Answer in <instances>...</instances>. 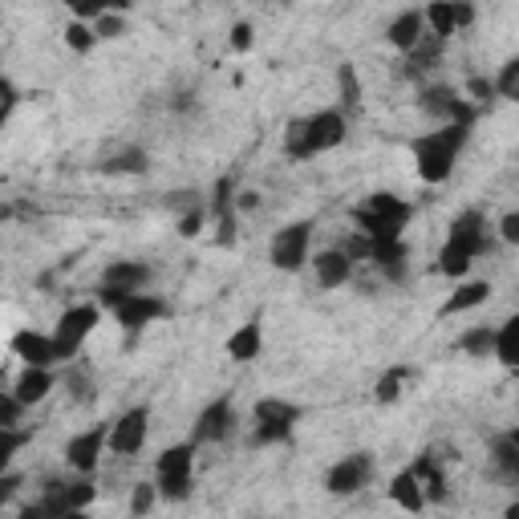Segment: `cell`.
I'll return each mask as SVG.
<instances>
[{
	"label": "cell",
	"mask_w": 519,
	"mask_h": 519,
	"mask_svg": "<svg viewBox=\"0 0 519 519\" xmlns=\"http://www.w3.org/2000/svg\"><path fill=\"white\" fill-rule=\"evenodd\" d=\"M471 142V126H438V130H426L422 138L410 142L414 151V171L422 183H447L455 175V163L463 159Z\"/></svg>",
	"instance_id": "obj_1"
},
{
	"label": "cell",
	"mask_w": 519,
	"mask_h": 519,
	"mask_svg": "<svg viewBox=\"0 0 519 519\" xmlns=\"http://www.w3.org/2000/svg\"><path fill=\"white\" fill-rule=\"evenodd\" d=\"M491 248V224L479 207H467L463 215H455V224L447 232V244L438 252V272L451 276V280H463L471 272V264Z\"/></svg>",
	"instance_id": "obj_2"
},
{
	"label": "cell",
	"mask_w": 519,
	"mask_h": 519,
	"mask_svg": "<svg viewBox=\"0 0 519 519\" xmlns=\"http://www.w3.org/2000/svg\"><path fill=\"white\" fill-rule=\"evenodd\" d=\"M349 134V118L337 110V106H325L309 118H296L284 134V155L305 163V159H317L325 151H333V146H341Z\"/></svg>",
	"instance_id": "obj_3"
},
{
	"label": "cell",
	"mask_w": 519,
	"mask_h": 519,
	"mask_svg": "<svg viewBox=\"0 0 519 519\" xmlns=\"http://www.w3.org/2000/svg\"><path fill=\"white\" fill-rule=\"evenodd\" d=\"M414 207L390 191H374L361 207H353V224H357V236L365 240H402L406 224H410Z\"/></svg>",
	"instance_id": "obj_4"
},
{
	"label": "cell",
	"mask_w": 519,
	"mask_h": 519,
	"mask_svg": "<svg viewBox=\"0 0 519 519\" xmlns=\"http://www.w3.org/2000/svg\"><path fill=\"white\" fill-rule=\"evenodd\" d=\"M110 309L118 317V325L126 333H142L146 325H155L163 317H171V305L155 292H114V288H102L98 292V309Z\"/></svg>",
	"instance_id": "obj_5"
},
{
	"label": "cell",
	"mask_w": 519,
	"mask_h": 519,
	"mask_svg": "<svg viewBox=\"0 0 519 519\" xmlns=\"http://www.w3.org/2000/svg\"><path fill=\"white\" fill-rule=\"evenodd\" d=\"M195 487V447L191 442H175L155 459V491L167 503H183Z\"/></svg>",
	"instance_id": "obj_6"
},
{
	"label": "cell",
	"mask_w": 519,
	"mask_h": 519,
	"mask_svg": "<svg viewBox=\"0 0 519 519\" xmlns=\"http://www.w3.org/2000/svg\"><path fill=\"white\" fill-rule=\"evenodd\" d=\"M296 422H301V406L284 398H260L252 410V442L256 447H280L292 438Z\"/></svg>",
	"instance_id": "obj_7"
},
{
	"label": "cell",
	"mask_w": 519,
	"mask_h": 519,
	"mask_svg": "<svg viewBox=\"0 0 519 519\" xmlns=\"http://www.w3.org/2000/svg\"><path fill=\"white\" fill-rule=\"evenodd\" d=\"M98 321H102V309H98V305H73V309H65V313L57 317V329L49 333L53 353H57V365H69L73 357L82 353V345H86V337L98 329Z\"/></svg>",
	"instance_id": "obj_8"
},
{
	"label": "cell",
	"mask_w": 519,
	"mask_h": 519,
	"mask_svg": "<svg viewBox=\"0 0 519 519\" xmlns=\"http://www.w3.org/2000/svg\"><path fill=\"white\" fill-rule=\"evenodd\" d=\"M268 260L276 272H301L313 260V219H296L272 236Z\"/></svg>",
	"instance_id": "obj_9"
},
{
	"label": "cell",
	"mask_w": 519,
	"mask_h": 519,
	"mask_svg": "<svg viewBox=\"0 0 519 519\" xmlns=\"http://www.w3.org/2000/svg\"><path fill=\"white\" fill-rule=\"evenodd\" d=\"M374 471H378L374 455H369V451H353V455L337 459V463L325 471V491L337 495V499H349V495H357V491L369 487Z\"/></svg>",
	"instance_id": "obj_10"
},
{
	"label": "cell",
	"mask_w": 519,
	"mask_h": 519,
	"mask_svg": "<svg viewBox=\"0 0 519 519\" xmlns=\"http://www.w3.org/2000/svg\"><path fill=\"white\" fill-rule=\"evenodd\" d=\"M146 438H151V410H146V406H130V410H122V414L110 422L106 451L130 459V455H138V451L146 447Z\"/></svg>",
	"instance_id": "obj_11"
},
{
	"label": "cell",
	"mask_w": 519,
	"mask_h": 519,
	"mask_svg": "<svg viewBox=\"0 0 519 519\" xmlns=\"http://www.w3.org/2000/svg\"><path fill=\"white\" fill-rule=\"evenodd\" d=\"M475 17H479V9L467 5V0H438V5H426V9H422V25H426V33H430L434 41H442V45H447L455 33L471 29Z\"/></svg>",
	"instance_id": "obj_12"
},
{
	"label": "cell",
	"mask_w": 519,
	"mask_h": 519,
	"mask_svg": "<svg viewBox=\"0 0 519 519\" xmlns=\"http://www.w3.org/2000/svg\"><path fill=\"white\" fill-rule=\"evenodd\" d=\"M236 430V402L232 398H215L199 410L191 426V447H207V442H228Z\"/></svg>",
	"instance_id": "obj_13"
},
{
	"label": "cell",
	"mask_w": 519,
	"mask_h": 519,
	"mask_svg": "<svg viewBox=\"0 0 519 519\" xmlns=\"http://www.w3.org/2000/svg\"><path fill=\"white\" fill-rule=\"evenodd\" d=\"M94 499H98V487H94L90 475H78V479H49L45 491H41V503H49L57 515L90 511Z\"/></svg>",
	"instance_id": "obj_14"
},
{
	"label": "cell",
	"mask_w": 519,
	"mask_h": 519,
	"mask_svg": "<svg viewBox=\"0 0 519 519\" xmlns=\"http://www.w3.org/2000/svg\"><path fill=\"white\" fill-rule=\"evenodd\" d=\"M106 438H110V426H106V422H98V426H90V430H82V434H73V438L65 442V463L78 471V475H94L98 463H102V451H106Z\"/></svg>",
	"instance_id": "obj_15"
},
{
	"label": "cell",
	"mask_w": 519,
	"mask_h": 519,
	"mask_svg": "<svg viewBox=\"0 0 519 519\" xmlns=\"http://www.w3.org/2000/svg\"><path fill=\"white\" fill-rule=\"evenodd\" d=\"M151 280H155V268L146 260H110L102 272V288H114V292H146Z\"/></svg>",
	"instance_id": "obj_16"
},
{
	"label": "cell",
	"mask_w": 519,
	"mask_h": 519,
	"mask_svg": "<svg viewBox=\"0 0 519 519\" xmlns=\"http://www.w3.org/2000/svg\"><path fill=\"white\" fill-rule=\"evenodd\" d=\"M53 386H57L53 369H29V365H25V369H21V378L13 382V390H9V394H13V398L25 406V410H29V406L45 402V398L53 394Z\"/></svg>",
	"instance_id": "obj_17"
},
{
	"label": "cell",
	"mask_w": 519,
	"mask_h": 519,
	"mask_svg": "<svg viewBox=\"0 0 519 519\" xmlns=\"http://www.w3.org/2000/svg\"><path fill=\"white\" fill-rule=\"evenodd\" d=\"M13 353L29 365V369H53L57 365V353H53V341L45 333H33V329H21L13 337Z\"/></svg>",
	"instance_id": "obj_18"
},
{
	"label": "cell",
	"mask_w": 519,
	"mask_h": 519,
	"mask_svg": "<svg viewBox=\"0 0 519 519\" xmlns=\"http://www.w3.org/2000/svg\"><path fill=\"white\" fill-rule=\"evenodd\" d=\"M487 296H491V284H487V280H463V284L447 296V301H442L438 317H459V313H471V309L487 305Z\"/></svg>",
	"instance_id": "obj_19"
},
{
	"label": "cell",
	"mask_w": 519,
	"mask_h": 519,
	"mask_svg": "<svg viewBox=\"0 0 519 519\" xmlns=\"http://www.w3.org/2000/svg\"><path fill=\"white\" fill-rule=\"evenodd\" d=\"M369 260L378 264V272L382 276H390V280H402L406 276V260H410V248H406V240H369Z\"/></svg>",
	"instance_id": "obj_20"
},
{
	"label": "cell",
	"mask_w": 519,
	"mask_h": 519,
	"mask_svg": "<svg viewBox=\"0 0 519 519\" xmlns=\"http://www.w3.org/2000/svg\"><path fill=\"white\" fill-rule=\"evenodd\" d=\"M313 268H317V284H321L325 292L349 284V276H353V260H349L341 248H325L321 256H313Z\"/></svg>",
	"instance_id": "obj_21"
},
{
	"label": "cell",
	"mask_w": 519,
	"mask_h": 519,
	"mask_svg": "<svg viewBox=\"0 0 519 519\" xmlns=\"http://www.w3.org/2000/svg\"><path fill=\"white\" fill-rule=\"evenodd\" d=\"M410 471H414V479L422 483L426 503H442V499H447V475H442V463H438V455H434V451L418 455Z\"/></svg>",
	"instance_id": "obj_22"
},
{
	"label": "cell",
	"mask_w": 519,
	"mask_h": 519,
	"mask_svg": "<svg viewBox=\"0 0 519 519\" xmlns=\"http://www.w3.org/2000/svg\"><path fill=\"white\" fill-rule=\"evenodd\" d=\"M422 33H426V25H422V9H406V13H398V17L390 21V29H386V41H390L394 49L410 53V49L422 41Z\"/></svg>",
	"instance_id": "obj_23"
},
{
	"label": "cell",
	"mask_w": 519,
	"mask_h": 519,
	"mask_svg": "<svg viewBox=\"0 0 519 519\" xmlns=\"http://www.w3.org/2000/svg\"><path fill=\"white\" fill-rule=\"evenodd\" d=\"M260 349H264V333H260V317H252V321H244L232 337H228V357L232 361H240V365H248V361H256L260 357Z\"/></svg>",
	"instance_id": "obj_24"
},
{
	"label": "cell",
	"mask_w": 519,
	"mask_h": 519,
	"mask_svg": "<svg viewBox=\"0 0 519 519\" xmlns=\"http://www.w3.org/2000/svg\"><path fill=\"white\" fill-rule=\"evenodd\" d=\"M491 463H495V471H499L507 483L519 479V430H503V434L491 442Z\"/></svg>",
	"instance_id": "obj_25"
},
{
	"label": "cell",
	"mask_w": 519,
	"mask_h": 519,
	"mask_svg": "<svg viewBox=\"0 0 519 519\" xmlns=\"http://www.w3.org/2000/svg\"><path fill=\"white\" fill-rule=\"evenodd\" d=\"M390 499L402 507V511H410V515H418L422 507H426V495H422V483L414 479V471L406 467V471H398L394 479H390Z\"/></svg>",
	"instance_id": "obj_26"
},
{
	"label": "cell",
	"mask_w": 519,
	"mask_h": 519,
	"mask_svg": "<svg viewBox=\"0 0 519 519\" xmlns=\"http://www.w3.org/2000/svg\"><path fill=\"white\" fill-rule=\"evenodd\" d=\"M146 171H151V155L142 146H122L118 155L102 163V175H146Z\"/></svg>",
	"instance_id": "obj_27"
},
{
	"label": "cell",
	"mask_w": 519,
	"mask_h": 519,
	"mask_svg": "<svg viewBox=\"0 0 519 519\" xmlns=\"http://www.w3.org/2000/svg\"><path fill=\"white\" fill-rule=\"evenodd\" d=\"M491 357H499V365L515 369L519 365V317H507L499 329H495V349Z\"/></svg>",
	"instance_id": "obj_28"
},
{
	"label": "cell",
	"mask_w": 519,
	"mask_h": 519,
	"mask_svg": "<svg viewBox=\"0 0 519 519\" xmlns=\"http://www.w3.org/2000/svg\"><path fill=\"white\" fill-rule=\"evenodd\" d=\"M337 86H341V106H337V110L349 118V114L361 106V78H357L353 65H341V69H337Z\"/></svg>",
	"instance_id": "obj_29"
},
{
	"label": "cell",
	"mask_w": 519,
	"mask_h": 519,
	"mask_svg": "<svg viewBox=\"0 0 519 519\" xmlns=\"http://www.w3.org/2000/svg\"><path fill=\"white\" fill-rule=\"evenodd\" d=\"M459 349H463L467 357H491V349H495V329H491V325H471V329L459 337Z\"/></svg>",
	"instance_id": "obj_30"
},
{
	"label": "cell",
	"mask_w": 519,
	"mask_h": 519,
	"mask_svg": "<svg viewBox=\"0 0 519 519\" xmlns=\"http://www.w3.org/2000/svg\"><path fill=\"white\" fill-rule=\"evenodd\" d=\"M236 211V179H215V191H211V203H207V219H219V215H232Z\"/></svg>",
	"instance_id": "obj_31"
},
{
	"label": "cell",
	"mask_w": 519,
	"mask_h": 519,
	"mask_svg": "<svg viewBox=\"0 0 519 519\" xmlns=\"http://www.w3.org/2000/svg\"><path fill=\"white\" fill-rule=\"evenodd\" d=\"M491 86H495V98H503V102H515V98H519V57H507V61H503L499 78H491Z\"/></svg>",
	"instance_id": "obj_32"
},
{
	"label": "cell",
	"mask_w": 519,
	"mask_h": 519,
	"mask_svg": "<svg viewBox=\"0 0 519 519\" xmlns=\"http://www.w3.org/2000/svg\"><path fill=\"white\" fill-rule=\"evenodd\" d=\"M406 378H410V369H402V365H398V369H386V374L378 378V386H374V398H378V402H398Z\"/></svg>",
	"instance_id": "obj_33"
},
{
	"label": "cell",
	"mask_w": 519,
	"mask_h": 519,
	"mask_svg": "<svg viewBox=\"0 0 519 519\" xmlns=\"http://www.w3.org/2000/svg\"><path fill=\"white\" fill-rule=\"evenodd\" d=\"M25 442H29V430H21V426L0 430V471H9V467H13V459L21 455Z\"/></svg>",
	"instance_id": "obj_34"
},
{
	"label": "cell",
	"mask_w": 519,
	"mask_h": 519,
	"mask_svg": "<svg viewBox=\"0 0 519 519\" xmlns=\"http://www.w3.org/2000/svg\"><path fill=\"white\" fill-rule=\"evenodd\" d=\"M90 29H94L98 41H118V37L126 33V17H122V9H106Z\"/></svg>",
	"instance_id": "obj_35"
},
{
	"label": "cell",
	"mask_w": 519,
	"mask_h": 519,
	"mask_svg": "<svg viewBox=\"0 0 519 519\" xmlns=\"http://www.w3.org/2000/svg\"><path fill=\"white\" fill-rule=\"evenodd\" d=\"M65 45H69L73 53H90V49L98 45V37H94V29H90V25H82V21H69V25H65Z\"/></svg>",
	"instance_id": "obj_36"
},
{
	"label": "cell",
	"mask_w": 519,
	"mask_h": 519,
	"mask_svg": "<svg viewBox=\"0 0 519 519\" xmlns=\"http://www.w3.org/2000/svg\"><path fill=\"white\" fill-rule=\"evenodd\" d=\"M159 503V491H155V483H138L134 491H130V519H142V515H151V507Z\"/></svg>",
	"instance_id": "obj_37"
},
{
	"label": "cell",
	"mask_w": 519,
	"mask_h": 519,
	"mask_svg": "<svg viewBox=\"0 0 519 519\" xmlns=\"http://www.w3.org/2000/svg\"><path fill=\"white\" fill-rule=\"evenodd\" d=\"M65 390L73 394V402L94 398V382H90V374H82V369H65Z\"/></svg>",
	"instance_id": "obj_38"
},
{
	"label": "cell",
	"mask_w": 519,
	"mask_h": 519,
	"mask_svg": "<svg viewBox=\"0 0 519 519\" xmlns=\"http://www.w3.org/2000/svg\"><path fill=\"white\" fill-rule=\"evenodd\" d=\"M203 224H207V207L199 203V207H191V211L179 215V236H183V240H195V236L203 232Z\"/></svg>",
	"instance_id": "obj_39"
},
{
	"label": "cell",
	"mask_w": 519,
	"mask_h": 519,
	"mask_svg": "<svg viewBox=\"0 0 519 519\" xmlns=\"http://www.w3.org/2000/svg\"><path fill=\"white\" fill-rule=\"evenodd\" d=\"M215 228H219V232H215V244H219V248H232V244H236V211H232V215H219Z\"/></svg>",
	"instance_id": "obj_40"
},
{
	"label": "cell",
	"mask_w": 519,
	"mask_h": 519,
	"mask_svg": "<svg viewBox=\"0 0 519 519\" xmlns=\"http://www.w3.org/2000/svg\"><path fill=\"white\" fill-rule=\"evenodd\" d=\"M467 94H471V98H467L471 106H483V102L495 98V86H491V78H471V82H467Z\"/></svg>",
	"instance_id": "obj_41"
},
{
	"label": "cell",
	"mask_w": 519,
	"mask_h": 519,
	"mask_svg": "<svg viewBox=\"0 0 519 519\" xmlns=\"http://www.w3.org/2000/svg\"><path fill=\"white\" fill-rule=\"evenodd\" d=\"M495 232H499L503 244H519V211H507V215L499 219V228H495Z\"/></svg>",
	"instance_id": "obj_42"
},
{
	"label": "cell",
	"mask_w": 519,
	"mask_h": 519,
	"mask_svg": "<svg viewBox=\"0 0 519 519\" xmlns=\"http://www.w3.org/2000/svg\"><path fill=\"white\" fill-rule=\"evenodd\" d=\"M21 475L17 471H0V507H5V503H13V495L21 491Z\"/></svg>",
	"instance_id": "obj_43"
},
{
	"label": "cell",
	"mask_w": 519,
	"mask_h": 519,
	"mask_svg": "<svg viewBox=\"0 0 519 519\" xmlns=\"http://www.w3.org/2000/svg\"><path fill=\"white\" fill-rule=\"evenodd\" d=\"M17 519H61V515H57L49 503H41V499H37V503L21 507V511H17Z\"/></svg>",
	"instance_id": "obj_44"
},
{
	"label": "cell",
	"mask_w": 519,
	"mask_h": 519,
	"mask_svg": "<svg viewBox=\"0 0 519 519\" xmlns=\"http://www.w3.org/2000/svg\"><path fill=\"white\" fill-rule=\"evenodd\" d=\"M232 49H236V53L252 49V25H248V21H240V25L232 29Z\"/></svg>",
	"instance_id": "obj_45"
},
{
	"label": "cell",
	"mask_w": 519,
	"mask_h": 519,
	"mask_svg": "<svg viewBox=\"0 0 519 519\" xmlns=\"http://www.w3.org/2000/svg\"><path fill=\"white\" fill-rule=\"evenodd\" d=\"M236 207H240V211H256V207H260V195H256V191H240V195H236Z\"/></svg>",
	"instance_id": "obj_46"
},
{
	"label": "cell",
	"mask_w": 519,
	"mask_h": 519,
	"mask_svg": "<svg viewBox=\"0 0 519 519\" xmlns=\"http://www.w3.org/2000/svg\"><path fill=\"white\" fill-rule=\"evenodd\" d=\"M503 519H519V503H515V499L507 503V511H503Z\"/></svg>",
	"instance_id": "obj_47"
},
{
	"label": "cell",
	"mask_w": 519,
	"mask_h": 519,
	"mask_svg": "<svg viewBox=\"0 0 519 519\" xmlns=\"http://www.w3.org/2000/svg\"><path fill=\"white\" fill-rule=\"evenodd\" d=\"M61 519H90V511H69V515H61Z\"/></svg>",
	"instance_id": "obj_48"
},
{
	"label": "cell",
	"mask_w": 519,
	"mask_h": 519,
	"mask_svg": "<svg viewBox=\"0 0 519 519\" xmlns=\"http://www.w3.org/2000/svg\"><path fill=\"white\" fill-rule=\"evenodd\" d=\"M9 114H13L9 106H0V126H5V122H9Z\"/></svg>",
	"instance_id": "obj_49"
}]
</instances>
